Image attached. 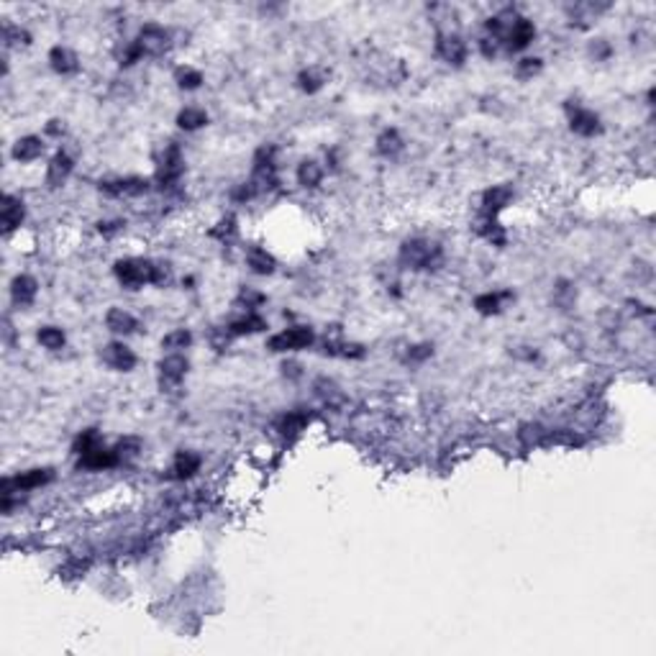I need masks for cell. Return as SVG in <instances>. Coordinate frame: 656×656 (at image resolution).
Instances as JSON below:
<instances>
[{"mask_svg":"<svg viewBox=\"0 0 656 656\" xmlns=\"http://www.w3.org/2000/svg\"><path fill=\"white\" fill-rule=\"evenodd\" d=\"M116 277L123 287L136 290L144 285H162L169 277V270L149 259H121L116 261Z\"/></svg>","mask_w":656,"mask_h":656,"instance_id":"obj_1","label":"cell"},{"mask_svg":"<svg viewBox=\"0 0 656 656\" xmlns=\"http://www.w3.org/2000/svg\"><path fill=\"white\" fill-rule=\"evenodd\" d=\"M400 264L408 270H436L441 264V249L426 239H411L400 249Z\"/></svg>","mask_w":656,"mask_h":656,"instance_id":"obj_2","label":"cell"},{"mask_svg":"<svg viewBox=\"0 0 656 656\" xmlns=\"http://www.w3.org/2000/svg\"><path fill=\"white\" fill-rule=\"evenodd\" d=\"M134 46L139 54L159 57V54H164V51L169 49V31L167 28H162V26H157V24L144 26L141 31H139V39L134 42Z\"/></svg>","mask_w":656,"mask_h":656,"instance_id":"obj_3","label":"cell"},{"mask_svg":"<svg viewBox=\"0 0 656 656\" xmlns=\"http://www.w3.org/2000/svg\"><path fill=\"white\" fill-rule=\"evenodd\" d=\"M313 344V331L305 326H295V328H287V331H282V334H277V336H272L270 341H267V349H272V352H297V349H305V346Z\"/></svg>","mask_w":656,"mask_h":656,"instance_id":"obj_4","label":"cell"},{"mask_svg":"<svg viewBox=\"0 0 656 656\" xmlns=\"http://www.w3.org/2000/svg\"><path fill=\"white\" fill-rule=\"evenodd\" d=\"M51 480V469H28L21 472L16 477L3 480V495H13V492H26V490L42 487Z\"/></svg>","mask_w":656,"mask_h":656,"instance_id":"obj_5","label":"cell"},{"mask_svg":"<svg viewBox=\"0 0 656 656\" xmlns=\"http://www.w3.org/2000/svg\"><path fill=\"white\" fill-rule=\"evenodd\" d=\"M118 462H121V456L116 449H105L103 444H95L93 449L80 454V467H85V469H110Z\"/></svg>","mask_w":656,"mask_h":656,"instance_id":"obj_6","label":"cell"},{"mask_svg":"<svg viewBox=\"0 0 656 656\" xmlns=\"http://www.w3.org/2000/svg\"><path fill=\"white\" fill-rule=\"evenodd\" d=\"M533 36H536V28H533V24H530L528 18H515L513 26L505 31V46L510 51H518L523 49V46H528L530 42H533Z\"/></svg>","mask_w":656,"mask_h":656,"instance_id":"obj_7","label":"cell"},{"mask_svg":"<svg viewBox=\"0 0 656 656\" xmlns=\"http://www.w3.org/2000/svg\"><path fill=\"white\" fill-rule=\"evenodd\" d=\"M436 51H438V57L444 59V62H449V64H462L464 59H467V46H464V42L456 34L438 36Z\"/></svg>","mask_w":656,"mask_h":656,"instance_id":"obj_8","label":"cell"},{"mask_svg":"<svg viewBox=\"0 0 656 656\" xmlns=\"http://www.w3.org/2000/svg\"><path fill=\"white\" fill-rule=\"evenodd\" d=\"M103 362L110 364L113 370L128 372V370H134L136 354L123 344H108L105 349H103Z\"/></svg>","mask_w":656,"mask_h":656,"instance_id":"obj_9","label":"cell"},{"mask_svg":"<svg viewBox=\"0 0 656 656\" xmlns=\"http://www.w3.org/2000/svg\"><path fill=\"white\" fill-rule=\"evenodd\" d=\"M159 372H162V387H177L180 385V379L185 377L187 359L185 356H180V354H172V356H167V359H162Z\"/></svg>","mask_w":656,"mask_h":656,"instance_id":"obj_10","label":"cell"},{"mask_svg":"<svg viewBox=\"0 0 656 656\" xmlns=\"http://www.w3.org/2000/svg\"><path fill=\"white\" fill-rule=\"evenodd\" d=\"M510 198H513V190H510L508 185L490 187L487 193H485V198H482V213H487V216H497V213L503 211L505 205L510 202Z\"/></svg>","mask_w":656,"mask_h":656,"instance_id":"obj_11","label":"cell"},{"mask_svg":"<svg viewBox=\"0 0 656 656\" xmlns=\"http://www.w3.org/2000/svg\"><path fill=\"white\" fill-rule=\"evenodd\" d=\"M569 126H572V131L574 134H580V136H595V134H600V118L592 113V110H582V108H577L572 113V118H569Z\"/></svg>","mask_w":656,"mask_h":656,"instance_id":"obj_12","label":"cell"},{"mask_svg":"<svg viewBox=\"0 0 656 656\" xmlns=\"http://www.w3.org/2000/svg\"><path fill=\"white\" fill-rule=\"evenodd\" d=\"M36 279L28 277V275H18L16 279H13V285H10V295H13V303L21 305V308H26V305L34 303L36 297Z\"/></svg>","mask_w":656,"mask_h":656,"instance_id":"obj_13","label":"cell"},{"mask_svg":"<svg viewBox=\"0 0 656 656\" xmlns=\"http://www.w3.org/2000/svg\"><path fill=\"white\" fill-rule=\"evenodd\" d=\"M0 218H3V231H6V234L13 231L16 226H21V221H24V200H18L13 195H6V198H3Z\"/></svg>","mask_w":656,"mask_h":656,"instance_id":"obj_14","label":"cell"},{"mask_svg":"<svg viewBox=\"0 0 656 656\" xmlns=\"http://www.w3.org/2000/svg\"><path fill=\"white\" fill-rule=\"evenodd\" d=\"M149 182L139 180V177H126V180H116V182H103V190L110 195H144Z\"/></svg>","mask_w":656,"mask_h":656,"instance_id":"obj_15","label":"cell"},{"mask_svg":"<svg viewBox=\"0 0 656 656\" xmlns=\"http://www.w3.org/2000/svg\"><path fill=\"white\" fill-rule=\"evenodd\" d=\"M49 62L51 69L59 72V75H69V72L77 69V54L72 49H67V46H54L49 51Z\"/></svg>","mask_w":656,"mask_h":656,"instance_id":"obj_16","label":"cell"},{"mask_svg":"<svg viewBox=\"0 0 656 656\" xmlns=\"http://www.w3.org/2000/svg\"><path fill=\"white\" fill-rule=\"evenodd\" d=\"M105 323H108V328L113 331V334H134L136 328H139L134 316L126 313L123 308H113V311H108Z\"/></svg>","mask_w":656,"mask_h":656,"instance_id":"obj_17","label":"cell"},{"mask_svg":"<svg viewBox=\"0 0 656 656\" xmlns=\"http://www.w3.org/2000/svg\"><path fill=\"white\" fill-rule=\"evenodd\" d=\"M44 152V144L42 139H36V136H24V139H18L16 146H13V157H16L18 162H34L36 157H42Z\"/></svg>","mask_w":656,"mask_h":656,"instance_id":"obj_18","label":"cell"},{"mask_svg":"<svg viewBox=\"0 0 656 656\" xmlns=\"http://www.w3.org/2000/svg\"><path fill=\"white\" fill-rule=\"evenodd\" d=\"M69 172H72V159H69L67 154L59 152L54 159H51L49 164V172H46V182H49V187H59L64 180L69 177Z\"/></svg>","mask_w":656,"mask_h":656,"instance_id":"obj_19","label":"cell"},{"mask_svg":"<svg viewBox=\"0 0 656 656\" xmlns=\"http://www.w3.org/2000/svg\"><path fill=\"white\" fill-rule=\"evenodd\" d=\"M198 469H200V456L198 454H193V451H180V454L175 456V467H172L175 477L187 480V477H193Z\"/></svg>","mask_w":656,"mask_h":656,"instance_id":"obj_20","label":"cell"},{"mask_svg":"<svg viewBox=\"0 0 656 656\" xmlns=\"http://www.w3.org/2000/svg\"><path fill=\"white\" fill-rule=\"evenodd\" d=\"M264 328H267L264 318L254 316V313H246V318H239V320H234V323L228 326V334L241 336V334H257V331H264Z\"/></svg>","mask_w":656,"mask_h":656,"instance_id":"obj_21","label":"cell"},{"mask_svg":"<svg viewBox=\"0 0 656 656\" xmlns=\"http://www.w3.org/2000/svg\"><path fill=\"white\" fill-rule=\"evenodd\" d=\"M377 152L382 154V157H395V154L403 152V139H400V134L397 131H385V134L377 139Z\"/></svg>","mask_w":656,"mask_h":656,"instance_id":"obj_22","label":"cell"},{"mask_svg":"<svg viewBox=\"0 0 656 656\" xmlns=\"http://www.w3.org/2000/svg\"><path fill=\"white\" fill-rule=\"evenodd\" d=\"M205 123H208V116L200 108H185L180 110V116H177V126L185 128V131H195V128L205 126Z\"/></svg>","mask_w":656,"mask_h":656,"instance_id":"obj_23","label":"cell"},{"mask_svg":"<svg viewBox=\"0 0 656 656\" xmlns=\"http://www.w3.org/2000/svg\"><path fill=\"white\" fill-rule=\"evenodd\" d=\"M323 83H326V72L323 69H305V72H300V77H297V85H300V90H305V93H316V90H320L323 87Z\"/></svg>","mask_w":656,"mask_h":656,"instance_id":"obj_24","label":"cell"},{"mask_svg":"<svg viewBox=\"0 0 656 656\" xmlns=\"http://www.w3.org/2000/svg\"><path fill=\"white\" fill-rule=\"evenodd\" d=\"M249 267H252L257 275H272V272H275V259H272V254H267L264 249H252V252H249Z\"/></svg>","mask_w":656,"mask_h":656,"instance_id":"obj_25","label":"cell"},{"mask_svg":"<svg viewBox=\"0 0 656 656\" xmlns=\"http://www.w3.org/2000/svg\"><path fill=\"white\" fill-rule=\"evenodd\" d=\"M320 177H323V169L316 162H303L297 167V182L303 187H316L320 182Z\"/></svg>","mask_w":656,"mask_h":656,"instance_id":"obj_26","label":"cell"},{"mask_svg":"<svg viewBox=\"0 0 656 656\" xmlns=\"http://www.w3.org/2000/svg\"><path fill=\"white\" fill-rule=\"evenodd\" d=\"M305 423H308V415L305 413H287L285 418L279 421V433H285V436H295V433H300V431L305 429Z\"/></svg>","mask_w":656,"mask_h":656,"instance_id":"obj_27","label":"cell"},{"mask_svg":"<svg viewBox=\"0 0 656 656\" xmlns=\"http://www.w3.org/2000/svg\"><path fill=\"white\" fill-rule=\"evenodd\" d=\"M39 341H42V346H46V349H51V352H57V349H62L64 346V331L62 328H54V326H44L42 331H39Z\"/></svg>","mask_w":656,"mask_h":656,"instance_id":"obj_28","label":"cell"},{"mask_svg":"<svg viewBox=\"0 0 656 656\" xmlns=\"http://www.w3.org/2000/svg\"><path fill=\"white\" fill-rule=\"evenodd\" d=\"M175 80H177V85H180L182 90H195V87H200L202 75L198 72V69H193V67H180L175 72Z\"/></svg>","mask_w":656,"mask_h":656,"instance_id":"obj_29","label":"cell"},{"mask_svg":"<svg viewBox=\"0 0 656 656\" xmlns=\"http://www.w3.org/2000/svg\"><path fill=\"white\" fill-rule=\"evenodd\" d=\"M190 341H193V336H190V331H185V328H180V331H172V334H167V336L162 338V346L164 349H185V346H190Z\"/></svg>","mask_w":656,"mask_h":656,"instance_id":"obj_30","label":"cell"},{"mask_svg":"<svg viewBox=\"0 0 656 656\" xmlns=\"http://www.w3.org/2000/svg\"><path fill=\"white\" fill-rule=\"evenodd\" d=\"M474 308H477L482 316H492V313L500 311V295H492V293L480 295V297L474 300Z\"/></svg>","mask_w":656,"mask_h":656,"instance_id":"obj_31","label":"cell"},{"mask_svg":"<svg viewBox=\"0 0 656 656\" xmlns=\"http://www.w3.org/2000/svg\"><path fill=\"white\" fill-rule=\"evenodd\" d=\"M118 456H121V462H131V459H136L139 456V451H141V441L139 438H123L121 444H118Z\"/></svg>","mask_w":656,"mask_h":656,"instance_id":"obj_32","label":"cell"},{"mask_svg":"<svg viewBox=\"0 0 656 656\" xmlns=\"http://www.w3.org/2000/svg\"><path fill=\"white\" fill-rule=\"evenodd\" d=\"M326 352L328 354H338V356H352V359H356V356H362L364 349L359 344H326Z\"/></svg>","mask_w":656,"mask_h":656,"instance_id":"obj_33","label":"cell"},{"mask_svg":"<svg viewBox=\"0 0 656 656\" xmlns=\"http://www.w3.org/2000/svg\"><path fill=\"white\" fill-rule=\"evenodd\" d=\"M316 387H318V392H320L323 397H326V400H331V403H341V392L336 390V385H334V382H326V379H320V382H318Z\"/></svg>","mask_w":656,"mask_h":656,"instance_id":"obj_34","label":"cell"},{"mask_svg":"<svg viewBox=\"0 0 656 656\" xmlns=\"http://www.w3.org/2000/svg\"><path fill=\"white\" fill-rule=\"evenodd\" d=\"M541 72V59H523L521 64H518V75L521 77H533Z\"/></svg>","mask_w":656,"mask_h":656,"instance_id":"obj_35","label":"cell"},{"mask_svg":"<svg viewBox=\"0 0 656 656\" xmlns=\"http://www.w3.org/2000/svg\"><path fill=\"white\" fill-rule=\"evenodd\" d=\"M239 300H241V303H246V308L252 311V308H257V305H261V300H264V295H261V293H254V290H249V287H246V290H241V295H239Z\"/></svg>","mask_w":656,"mask_h":656,"instance_id":"obj_36","label":"cell"},{"mask_svg":"<svg viewBox=\"0 0 656 656\" xmlns=\"http://www.w3.org/2000/svg\"><path fill=\"white\" fill-rule=\"evenodd\" d=\"M431 352H433V349H431L429 344L413 346L411 352H408V359H411V362H423V359H429L431 356Z\"/></svg>","mask_w":656,"mask_h":656,"instance_id":"obj_37","label":"cell"},{"mask_svg":"<svg viewBox=\"0 0 656 656\" xmlns=\"http://www.w3.org/2000/svg\"><path fill=\"white\" fill-rule=\"evenodd\" d=\"M28 39L31 36L26 34V31H21V28H6V42L8 44H28Z\"/></svg>","mask_w":656,"mask_h":656,"instance_id":"obj_38","label":"cell"},{"mask_svg":"<svg viewBox=\"0 0 656 656\" xmlns=\"http://www.w3.org/2000/svg\"><path fill=\"white\" fill-rule=\"evenodd\" d=\"M62 128H64V126H59V121H51L49 126H46V131H49V134H54V136H57L59 131H62Z\"/></svg>","mask_w":656,"mask_h":656,"instance_id":"obj_39","label":"cell"}]
</instances>
